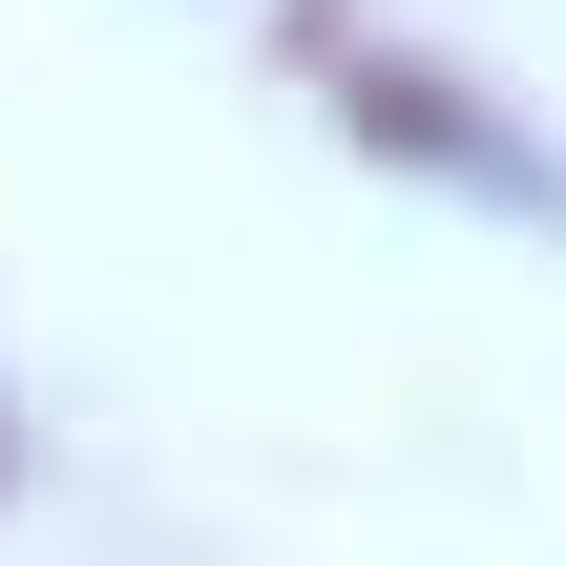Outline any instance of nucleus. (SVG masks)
Listing matches in <instances>:
<instances>
[{
  "mask_svg": "<svg viewBox=\"0 0 566 566\" xmlns=\"http://www.w3.org/2000/svg\"><path fill=\"white\" fill-rule=\"evenodd\" d=\"M231 21H273V63L315 84V126H336L357 168H399V189H441V210H483V231H566V147L462 42H399V21H357V0H231Z\"/></svg>",
  "mask_w": 566,
  "mask_h": 566,
  "instance_id": "1",
  "label": "nucleus"
},
{
  "mask_svg": "<svg viewBox=\"0 0 566 566\" xmlns=\"http://www.w3.org/2000/svg\"><path fill=\"white\" fill-rule=\"evenodd\" d=\"M42 504V399H21V357H0V525Z\"/></svg>",
  "mask_w": 566,
  "mask_h": 566,
  "instance_id": "2",
  "label": "nucleus"
}]
</instances>
